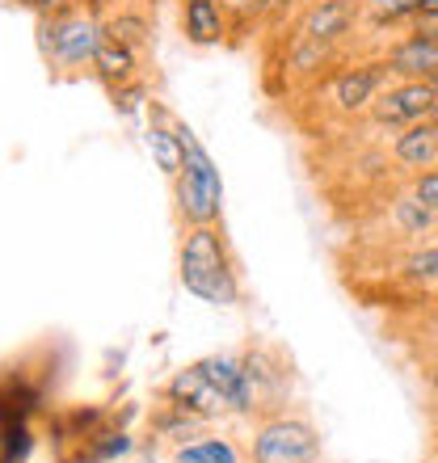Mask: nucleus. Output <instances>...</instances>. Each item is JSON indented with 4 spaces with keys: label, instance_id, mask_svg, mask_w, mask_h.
<instances>
[{
    "label": "nucleus",
    "instance_id": "nucleus-11",
    "mask_svg": "<svg viewBox=\"0 0 438 463\" xmlns=\"http://www.w3.org/2000/svg\"><path fill=\"white\" fill-rule=\"evenodd\" d=\"M182 30L195 47H219L228 38L224 0H182Z\"/></svg>",
    "mask_w": 438,
    "mask_h": 463
},
{
    "label": "nucleus",
    "instance_id": "nucleus-15",
    "mask_svg": "<svg viewBox=\"0 0 438 463\" xmlns=\"http://www.w3.org/2000/svg\"><path fill=\"white\" fill-rule=\"evenodd\" d=\"M426 0H363V25L371 30H392V25H409L422 13Z\"/></svg>",
    "mask_w": 438,
    "mask_h": 463
},
{
    "label": "nucleus",
    "instance_id": "nucleus-10",
    "mask_svg": "<svg viewBox=\"0 0 438 463\" xmlns=\"http://www.w3.org/2000/svg\"><path fill=\"white\" fill-rule=\"evenodd\" d=\"M392 160L409 173L438 169V122H414L392 139Z\"/></svg>",
    "mask_w": 438,
    "mask_h": 463
},
{
    "label": "nucleus",
    "instance_id": "nucleus-12",
    "mask_svg": "<svg viewBox=\"0 0 438 463\" xmlns=\"http://www.w3.org/2000/svg\"><path fill=\"white\" fill-rule=\"evenodd\" d=\"M148 147L157 152V165L165 177H177L182 173V135H177V118L160 110L157 101H152V127H148Z\"/></svg>",
    "mask_w": 438,
    "mask_h": 463
},
{
    "label": "nucleus",
    "instance_id": "nucleus-25",
    "mask_svg": "<svg viewBox=\"0 0 438 463\" xmlns=\"http://www.w3.org/2000/svg\"><path fill=\"white\" fill-rule=\"evenodd\" d=\"M434 89H438V72H434Z\"/></svg>",
    "mask_w": 438,
    "mask_h": 463
},
{
    "label": "nucleus",
    "instance_id": "nucleus-4",
    "mask_svg": "<svg viewBox=\"0 0 438 463\" xmlns=\"http://www.w3.org/2000/svg\"><path fill=\"white\" fill-rule=\"evenodd\" d=\"M320 455V434L308 417L274 413L253 430V463H312Z\"/></svg>",
    "mask_w": 438,
    "mask_h": 463
},
{
    "label": "nucleus",
    "instance_id": "nucleus-2",
    "mask_svg": "<svg viewBox=\"0 0 438 463\" xmlns=\"http://www.w3.org/2000/svg\"><path fill=\"white\" fill-rule=\"evenodd\" d=\"M182 135V173L173 177V198H177V220L186 228H203V223H219L224 215V182H219L215 160L207 156V147L195 139V131L177 122Z\"/></svg>",
    "mask_w": 438,
    "mask_h": 463
},
{
    "label": "nucleus",
    "instance_id": "nucleus-8",
    "mask_svg": "<svg viewBox=\"0 0 438 463\" xmlns=\"http://www.w3.org/2000/svg\"><path fill=\"white\" fill-rule=\"evenodd\" d=\"M358 22H363V0H312L300 13V34L333 47L338 38L354 34Z\"/></svg>",
    "mask_w": 438,
    "mask_h": 463
},
{
    "label": "nucleus",
    "instance_id": "nucleus-7",
    "mask_svg": "<svg viewBox=\"0 0 438 463\" xmlns=\"http://www.w3.org/2000/svg\"><path fill=\"white\" fill-rule=\"evenodd\" d=\"M165 401L177 404V409H186L190 417H198V421H211V417H224L232 413L228 409V396L211 383V375L203 371V363H190L182 366L177 375L165 383Z\"/></svg>",
    "mask_w": 438,
    "mask_h": 463
},
{
    "label": "nucleus",
    "instance_id": "nucleus-16",
    "mask_svg": "<svg viewBox=\"0 0 438 463\" xmlns=\"http://www.w3.org/2000/svg\"><path fill=\"white\" fill-rule=\"evenodd\" d=\"M101 30H106V38L122 43V47H139V43H148V34H152V25H148L139 13H119V17H110Z\"/></svg>",
    "mask_w": 438,
    "mask_h": 463
},
{
    "label": "nucleus",
    "instance_id": "nucleus-9",
    "mask_svg": "<svg viewBox=\"0 0 438 463\" xmlns=\"http://www.w3.org/2000/svg\"><path fill=\"white\" fill-rule=\"evenodd\" d=\"M384 63L396 80H434L438 72V38H426L417 30H405L396 43L384 47Z\"/></svg>",
    "mask_w": 438,
    "mask_h": 463
},
{
    "label": "nucleus",
    "instance_id": "nucleus-24",
    "mask_svg": "<svg viewBox=\"0 0 438 463\" xmlns=\"http://www.w3.org/2000/svg\"><path fill=\"white\" fill-rule=\"evenodd\" d=\"M430 122H438V101H434V110H430Z\"/></svg>",
    "mask_w": 438,
    "mask_h": 463
},
{
    "label": "nucleus",
    "instance_id": "nucleus-23",
    "mask_svg": "<svg viewBox=\"0 0 438 463\" xmlns=\"http://www.w3.org/2000/svg\"><path fill=\"white\" fill-rule=\"evenodd\" d=\"M438 9V0H426V5H422V13H434Z\"/></svg>",
    "mask_w": 438,
    "mask_h": 463
},
{
    "label": "nucleus",
    "instance_id": "nucleus-21",
    "mask_svg": "<svg viewBox=\"0 0 438 463\" xmlns=\"http://www.w3.org/2000/svg\"><path fill=\"white\" fill-rule=\"evenodd\" d=\"M17 5H25V9H38L43 17H51V13L63 9V0H17Z\"/></svg>",
    "mask_w": 438,
    "mask_h": 463
},
{
    "label": "nucleus",
    "instance_id": "nucleus-20",
    "mask_svg": "<svg viewBox=\"0 0 438 463\" xmlns=\"http://www.w3.org/2000/svg\"><path fill=\"white\" fill-rule=\"evenodd\" d=\"M257 5H262V0H224L228 17H249V13H257Z\"/></svg>",
    "mask_w": 438,
    "mask_h": 463
},
{
    "label": "nucleus",
    "instance_id": "nucleus-17",
    "mask_svg": "<svg viewBox=\"0 0 438 463\" xmlns=\"http://www.w3.org/2000/svg\"><path fill=\"white\" fill-rule=\"evenodd\" d=\"M401 274L409 282H417V287H430V282H438V244H430V249H417V253L405 257Z\"/></svg>",
    "mask_w": 438,
    "mask_h": 463
},
{
    "label": "nucleus",
    "instance_id": "nucleus-5",
    "mask_svg": "<svg viewBox=\"0 0 438 463\" xmlns=\"http://www.w3.org/2000/svg\"><path fill=\"white\" fill-rule=\"evenodd\" d=\"M438 101V89L434 80H396L371 101V122L376 127H414V122H426L430 110Z\"/></svg>",
    "mask_w": 438,
    "mask_h": 463
},
{
    "label": "nucleus",
    "instance_id": "nucleus-3",
    "mask_svg": "<svg viewBox=\"0 0 438 463\" xmlns=\"http://www.w3.org/2000/svg\"><path fill=\"white\" fill-rule=\"evenodd\" d=\"M101 30L89 13H51V17H38V47H43V60L55 63V68H85L98 55Z\"/></svg>",
    "mask_w": 438,
    "mask_h": 463
},
{
    "label": "nucleus",
    "instance_id": "nucleus-6",
    "mask_svg": "<svg viewBox=\"0 0 438 463\" xmlns=\"http://www.w3.org/2000/svg\"><path fill=\"white\" fill-rule=\"evenodd\" d=\"M396 76L388 72V63L384 55L371 63H350V68H338L333 80H328V93H333V106L341 114H367L371 110V101L392 85Z\"/></svg>",
    "mask_w": 438,
    "mask_h": 463
},
{
    "label": "nucleus",
    "instance_id": "nucleus-14",
    "mask_svg": "<svg viewBox=\"0 0 438 463\" xmlns=\"http://www.w3.org/2000/svg\"><path fill=\"white\" fill-rule=\"evenodd\" d=\"M173 463H241V447L219 434H203V439L182 442L173 451Z\"/></svg>",
    "mask_w": 438,
    "mask_h": 463
},
{
    "label": "nucleus",
    "instance_id": "nucleus-18",
    "mask_svg": "<svg viewBox=\"0 0 438 463\" xmlns=\"http://www.w3.org/2000/svg\"><path fill=\"white\" fill-rule=\"evenodd\" d=\"M409 194H414L422 207H430L438 215V169L417 173V177H414V190H409Z\"/></svg>",
    "mask_w": 438,
    "mask_h": 463
},
{
    "label": "nucleus",
    "instance_id": "nucleus-19",
    "mask_svg": "<svg viewBox=\"0 0 438 463\" xmlns=\"http://www.w3.org/2000/svg\"><path fill=\"white\" fill-rule=\"evenodd\" d=\"M409 30H417V34H426V38H438V9L434 13H417L414 22H409Z\"/></svg>",
    "mask_w": 438,
    "mask_h": 463
},
{
    "label": "nucleus",
    "instance_id": "nucleus-22",
    "mask_svg": "<svg viewBox=\"0 0 438 463\" xmlns=\"http://www.w3.org/2000/svg\"><path fill=\"white\" fill-rule=\"evenodd\" d=\"M430 388H434V396H438V363L430 366Z\"/></svg>",
    "mask_w": 438,
    "mask_h": 463
},
{
    "label": "nucleus",
    "instance_id": "nucleus-13",
    "mask_svg": "<svg viewBox=\"0 0 438 463\" xmlns=\"http://www.w3.org/2000/svg\"><path fill=\"white\" fill-rule=\"evenodd\" d=\"M93 72H98V80L110 89L135 85V47H122L114 38H101L98 55H93Z\"/></svg>",
    "mask_w": 438,
    "mask_h": 463
},
{
    "label": "nucleus",
    "instance_id": "nucleus-1",
    "mask_svg": "<svg viewBox=\"0 0 438 463\" xmlns=\"http://www.w3.org/2000/svg\"><path fill=\"white\" fill-rule=\"evenodd\" d=\"M177 279L195 299L211 307L241 304V274H236V261H232V249L219 223L186 228L182 249H177Z\"/></svg>",
    "mask_w": 438,
    "mask_h": 463
}]
</instances>
